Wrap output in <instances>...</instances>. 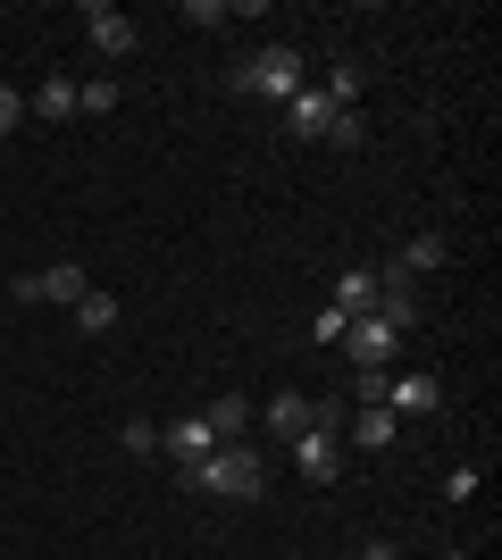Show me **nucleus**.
I'll return each mask as SVG.
<instances>
[{"mask_svg":"<svg viewBox=\"0 0 502 560\" xmlns=\"http://www.w3.org/2000/svg\"><path fill=\"white\" fill-rule=\"evenodd\" d=\"M469 493H478V468L460 460V468H453V477H444V502H469Z\"/></svg>","mask_w":502,"mask_h":560,"instance_id":"22","label":"nucleus"},{"mask_svg":"<svg viewBox=\"0 0 502 560\" xmlns=\"http://www.w3.org/2000/svg\"><path fill=\"white\" fill-rule=\"evenodd\" d=\"M385 376H394V369H352V394L360 401H385Z\"/></svg>","mask_w":502,"mask_h":560,"instance_id":"20","label":"nucleus"},{"mask_svg":"<svg viewBox=\"0 0 502 560\" xmlns=\"http://www.w3.org/2000/svg\"><path fill=\"white\" fill-rule=\"evenodd\" d=\"M352 560H402V552H394V544H385V536H369V544H360Z\"/></svg>","mask_w":502,"mask_h":560,"instance_id":"24","label":"nucleus"},{"mask_svg":"<svg viewBox=\"0 0 502 560\" xmlns=\"http://www.w3.org/2000/svg\"><path fill=\"white\" fill-rule=\"evenodd\" d=\"M118 101H126V84H118V75H93V84H75V109H84V117H109Z\"/></svg>","mask_w":502,"mask_h":560,"instance_id":"17","label":"nucleus"},{"mask_svg":"<svg viewBox=\"0 0 502 560\" xmlns=\"http://www.w3.org/2000/svg\"><path fill=\"white\" fill-rule=\"evenodd\" d=\"M17 117H25V93H17V84H0V135H17Z\"/></svg>","mask_w":502,"mask_h":560,"instance_id":"21","label":"nucleus"},{"mask_svg":"<svg viewBox=\"0 0 502 560\" xmlns=\"http://www.w3.org/2000/svg\"><path fill=\"white\" fill-rule=\"evenodd\" d=\"M343 435H352L360 452H385V444H394V435H402V419H394V410H385V401H360V419L343 427Z\"/></svg>","mask_w":502,"mask_h":560,"instance_id":"11","label":"nucleus"},{"mask_svg":"<svg viewBox=\"0 0 502 560\" xmlns=\"http://www.w3.org/2000/svg\"><path fill=\"white\" fill-rule=\"evenodd\" d=\"M385 410H394V419H435V410H444V376L435 369H402V376H385Z\"/></svg>","mask_w":502,"mask_h":560,"instance_id":"4","label":"nucleus"},{"mask_svg":"<svg viewBox=\"0 0 502 560\" xmlns=\"http://www.w3.org/2000/svg\"><path fill=\"white\" fill-rule=\"evenodd\" d=\"M444 560H469V552H444Z\"/></svg>","mask_w":502,"mask_h":560,"instance_id":"25","label":"nucleus"},{"mask_svg":"<svg viewBox=\"0 0 502 560\" xmlns=\"http://www.w3.org/2000/svg\"><path fill=\"white\" fill-rule=\"evenodd\" d=\"M84 293H93V277H84V268H75V259H59V268H43V277H17V302H84Z\"/></svg>","mask_w":502,"mask_h":560,"instance_id":"5","label":"nucleus"},{"mask_svg":"<svg viewBox=\"0 0 502 560\" xmlns=\"http://www.w3.org/2000/svg\"><path fill=\"white\" fill-rule=\"evenodd\" d=\"M118 327V293H84L75 302V335H109Z\"/></svg>","mask_w":502,"mask_h":560,"instance_id":"16","label":"nucleus"},{"mask_svg":"<svg viewBox=\"0 0 502 560\" xmlns=\"http://www.w3.org/2000/svg\"><path fill=\"white\" fill-rule=\"evenodd\" d=\"M160 452L185 468V460H201V452H218V435H210V419H201V410H185V419L160 427Z\"/></svg>","mask_w":502,"mask_h":560,"instance_id":"8","label":"nucleus"},{"mask_svg":"<svg viewBox=\"0 0 502 560\" xmlns=\"http://www.w3.org/2000/svg\"><path fill=\"white\" fill-rule=\"evenodd\" d=\"M293 468L311 477V486H335L343 477V401H318L311 427L293 435Z\"/></svg>","mask_w":502,"mask_h":560,"instance_id":"3","label":"nucleus"},{"mask_svg":"<svg viewBox=\"0 0 502 560\" xmlns=\"http://www.w3.org/2000/svg\"><path fill=\"white\" fill-rule=\"evenodd\" d=\"M285 126H293V135H302V142H318V135H327V126H335V101L302 84V93L285 101Z\"/></svg>","mask_w":502,"mask_h":560,"instance_id":"10","label":"nucleus"},{"mask_svg":"<svg viewBox=\"0 0 502 560\" xmlns=\"http://www.w3.org/2000/svg\"><path fill=\"white\" fill-rule=\"evenodd\" d=\"M176 486L185 493H218V502H260L268 493V460H260V444H218V452H201V460L176 468Z\"/></svg>","mask_w":502,"mask_h":560,"instance_id":"1","label":"nucleus"},{"mask_svg":"<svg viewBox=\"0 0 502 560\" xmlns=\"http://www.w3.org/2000/svg\"><path fill=\"white\" fill-rule=\"evenodd\" d=\"M335 351H352V369H385V360L402 351V335L385 327V318H352V327H343V343H335Z\"/></svg>","mask_w":502,"mask_h":560,"instance_id":"6","label":"nucleus"},{"mask_svg":"<svg viewBox=\"0 0 502 560\" xmlns=\"http://www.w3.org/2000/svg\"><path fill=\"white\" fill-rule=\"evenodd\" d=\"M327 310L343 318V327H352V318H369V310H377V268H343V277H335V293H327Z\"/></svg>","mask_w":502,"mask_h":560,"instance_id":"9","label":"nucleus"},{"mask_svg":"<svg viewBox=\"0 0 502 560\" xmlns=\"http://www.w3.org/2000/svg\"><path fill=\"white\" fill-rule=\"evenodd\" d=\"M311 343H327V351L343 343V318H335V310H318V318H311Z\"/></svg>","mask_w":502,"mask_h":560,"instance_id":"23","label":"nucleus"},{"mask_svg":"<svg viewBox=\"0 0 502 560\" xmlns=\"http://www.w3.org/2000/svg\"><path fill=\"white\" fill-rule=\"evenodd\" d=\"M226 93H243V101H293V93H302V50H293V43H260L235 75H226Z\"/></svg>","mask_w":502,"mask_h":560,"instance_id":"2","label":"nucleus"},{"mask_svg":"<svg viewBox=\"0 0 502 560\" xmlns=\"http://www.w3.org/2000/svg\"><path fill=\"white\" fill-rule=\"evenodd\" d=\"M25 109L50 117V126H59V117H75V75H43V84L25 93Z\"/></svg>","mask_w":502,"mask_h":560,"instance_id":"12","label":"nucleus"},{"mask_svg":"<svg viewBox=\"0 0 502 560\" xmlns=\"http://www.w3.org/2000/svg\"><path fill=\"white\" fill-rule=\"evenodd\" d=\"M201 419H210V435H218V444H243V427H252V401H243V394H218L210 410H201Z\"/></svg>","mask_w":502,"mask_h":560,"instance_id":"14","label":"nucleus"},{"mask_svg":"<svg viewBox=\"0 0 502 560\" xmlns=\"http://www.w3.org/2000/svg\"><path fill=\"white\" fill-rule=\"evenodd\" d=\"M318 142H327V151H360V142H369V126H360V109H335V126H327V135H318Z\"/></svg>","mask_w":502,"mask_h":560,"instance_id":"18","label":"nucleus"},{"mask_svg":"<svg viewBox=\"0 0 502 560\" xmlns=\"http://www.w3.org/2000/svg\"><path fill=\"white\" fill-rule=\"evenodd\" d=\"M444 259H453V243H444V234H410V252L394 259V268H402V277L419 284V277H435V268H444Z\"/></svg>","mask_w":502,"mask_h":560,"instance_id":"13","label":"nucleus"},{"mask_svg":"<svg viewBox=\"0 0 502 560\" xmlns=\"http://www.w3.org/2000/svg\"><path fill=\"white\" fill-rule=\"evenodd\" d=\"M84 43L109 50V59H126V50H135V18L109 9V0H84Z\"/></svg>","mask_w":502,"mask_h":560,"instance_id":"7","label":"nucleus"},{"mask_svg":"<svg viewBox=\"0 0 502 560\" xmlns=\"http://www.w3.org/2000/svg\"><path fill=\"white\" fill-rule=\"evenodd\" d=\"M118 444L135 452V460H151V452H160V427H151V419H135V427H118Z\"/></svg>","mask_w":502,"mask_h":560,"instance_id":"19","label":"nucleus"},{"mask_svg":"<svg viewBox=\"0 0 502 560\" xmlns=\"http://www.w3.org/2000/svg\"><path fill=\"white\" fill-rule=\"evenodd\" d=\"M311 410H318L311 394H277V401H268V410H260V419L277 427V435H285V444H293V435H302V427H311Z\"/></svg>","mask_w":502,"mask_h":560,"instance_id":"15","label":"nucleus"}]
</instances>
